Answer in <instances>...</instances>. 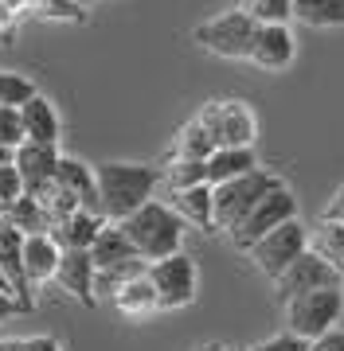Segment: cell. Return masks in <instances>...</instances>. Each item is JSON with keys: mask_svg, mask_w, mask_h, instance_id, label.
Wrapping results in <instances>:
<instances>
[{"mask_svg": "<svg viewBox=\"0 0 344 351\" xmlns=\"http://www.w3.org/2000/svg\"><path fill=\"white\" fill-rule=\"evenodd\" d=\"M216 152L211 137L204 133V125L192 117L188 125H180V133L172 137V149H168V160H196V164H207V156Z\"/></svg>", "mask_w": 344, "mask_h": 351, "instance_id": "cell-23", "label": "cell"}, {"mask_svg": "<svg viewBox=\"0 0 344 351\" xmlns=\"http://www.w3.org/2000/svg\"><path fill=\"white\" fill-rule=\"evenodd\" d=\"M196 351H231V348H227V343H200Z\"/></svg>", "mask_w": 344, "mask_h": 351, "instance_id": "cell-39", "label": "cell"}, {"mask_svg": "<svg viewBox=\"0 0 344 351\" xmlns=\"http://www.w3.org/2000/svg\"><path fill=\"white\" fill-rule=\"evenodd\" d=\"M290 219H297V199H293V191L282 184V188H274L270 195H262V199L246 211V219H242L235 230H231L227 239L235 250H251L258 239H266L270 230H278L282 223H290Z\"/></svg>", "mask_w": 344, "mask_h": 351, "instance_id": "cell-6", "label": "cell"}, {"mask_svg": "<svg viewBox=\"0 0 344 351\" xmlns=\"http://www.w3.org/2000/svg\"><path fill=\"white\" fill-rule=\"evenodd\" d=\"M0 351H27V339H12V336H0Z\"/></svg>", "mask_w": 344, "mask_h": 351, "instance_id": "cell-37", "label": "cell"}, {"mask_svg": "<svg viewBox=\"0 0 344 351\" xmlns=\"http://www.w3.org/2000/svg\"><path fill=\"white\" fill-rule=\"evenodd\" d=\"M0 219L12 226V230H20L24 239L27 234H47V230H51V219H47V211H43V203H39L36 195H27V191L0 215Z\"/></svg>", "mask_w": 344, "mask_h": 351, "instance_id": "cell-22", "label": "cell"}, {"mask_svg": "<svg viewBox=\"0 0 344 351\" xmlns=\"http://www.w3.org/2000/svg\"><path fill=\"white\" fill-rule=\"evenodd\" d=\"M59 258H63V250L55 246L51 234H27L24 239V277H27V285L39 289V285H47V281H55Z\"/></svg>", "mask_w": 344, "mask_h": 351, "instance_id": "cell-15", "label": "cell"}, {"mask_svg": "<svg viewBox=\"0 0 344 351\" xmlns=\"http://www.w3.org/2000/svg\"><path fill=\"white\" fill-rule=\"evenodd\" d=\"M172 211L184 219V223L200 226L207 234H216V223H211V184H200V188H188V191H172Z\"/></svg>", "mask_w": 344, "mask_h": 351, "instance_id": "cell-19", "label": "cell"}, {"mask_svg": "<svg viewBox=\"0 0 344 351\" xmlns=\"http://www.w3.org/2000/svg\"><path fill=\"white\" fill-rule=\"evenodd\" d=\"M274 188H282V180L274 172H266V168H255V172L239 176V180L216 184V188H211V223H216V230L231 234V230L246 219V211H251L262 195H270Z\"/></svg>", "mask_w": 344, "mask_h": 351, "instance_id": "cell-3", "label": "cell"}, {"mask_svg": "<svg viewBox=\"0 0 344 351\" xmlns=\"http://www.w3.org/2000/svg\"><path fill=\"white\" fill-rule=\"evenodd\" d=\"M12 156H16V149H8V145H0V168H8V164H12Z\"/></svg>", "mask_w": 344, "mask_h": 351, "instance_id": "cell-38", "label": "cell"}, {"mask_svg": "<svg viewBox=\"0 0 344 351\" xmlns=\"http://www.w3.org/2000/svg\"><path fill=\"white\" fill-rule=\"evenodd\" d=\"M239 8L255 24H286V20H293V0H242Z\"/></svg>", "mask_w": 344, "mask_h": 351, "instance_id": "cell-27", "label": "cell"}, {"mask_svg": "<svg viewBox=\"0 0 344 351\" xmlns=\"http://www.w3.org/2000/svg\"><path fill=\"white\" fill-rule=\"evenodd\" d=\"M313 289H344V277H341V269L329 265L317 250H306L278 281H274V297H278V304H290L293 297L313 293Z\"/></svg>", "mask_w": 344, "mask_h": 351, "instance_id": "cell-10", "label": "cell"}, {"mask_svg": "<svg viewBox=\"0 0 344 351\" xmlns=\"http://www.w3.org/2000/svg\"><path fill=\"white\" fill-rule=\"evenodd\" d=\"M321 223H332V226H344V184L336 191H332L329 207L321 211Z\"/></svg>", "mask_w": 344, "mask_h": 351, "instance_id": "cell-33", "label": "cell"}, {"mask_svg": "<svg viewBox=\"0 0 344 351\" xmlns=\"http://www.w3.org/2000/svg\"><path fill=\"white\" fill-rule=\"evenodd\" d=\"M27 351H63V343L55 336H32L27 339Z\"/></svg>", "mask_w": 344, "mask_h": 351, "instance_id": "cell-35", "label": "cell"}, {"mask_svg": "<svg viewBox=\"0 0 344 351\" xmlns=\"http://www.w3.org/2000/svg\"><path fill=\"white\" fill-rule=\"evenodd\" d=\"M149 285L157 293V308L161 313H172V308H184V304L196 301V285H200V274H196V262L180 250L172 258H161L145 269Z\"/></svg>", "mask_w": 344, "mask_h": 351, "instance_id": "cell-8", "label": "cell"}, {"mask_svg": "<svg viewBox=\"0 0 344 351\" xmlns=\"http://www.w3.org/2000/svg\"><path fill=\"white\" fill-rule=\"evenodd\" d=\"M196 121L204 125V133L211 137L216 149H255L258 121L246 101H239V98L207 101L204 110L196 113Z\"/></svg>", "mask_w": 344, "mask_h": 351, "instance_id": "cell-5", "label": "cell"}, {"mask_svg": "<svg viewBox=\"0 0 344 351\" xmlns=\"http://www.w3.org/2000/svg\"><path fill=\"white\" fill-rule=\"evenodd\" d=\"M286 308V332L301 339H321L329 336L332 328L341 324L344 316V289H313V293H301V297H293L290 304H282Z\"/></svg>", "mask_w": 344, "mask_h": 351, "instance_id": "cell-4", "label": "cell"}, {"mask_svg": "<svg viewBox=\"0 0 344 351\" xmlns=\"http://www.w3.org/2000/svg\"><path fill=\"white\" fill-rule=\"evenodd\" d=\"M102 226H106L102 215L75 211V215H67V219H59V223H51V230H47V234L55 239V246H59V250H90Z\"/></svg>", "mask_w": 344, "mask_h": 351, "instance_id": "cell-16", "label": "cell"}, {"mask_svg": "<svg viewBox=\"0 0 344 351\" xmlns=\"http://www.w3.org/2000/svg\"><path fill=\"white\" fill-rule=\"evenodd\" d=\"M94 277H98V269L90 262V250H63L59 269H55V285L63 289L67 297H75L78 304L94 308L98 304V297H94Z\"/></svg>", "mask_w": 344, "mask_h": 351, "instance_id": "cell-13", "label": "cell"}, {"mask_svg": "<svg viewBox=\"0 0 344 351\" xmlns=\"http://www.w3.org/2000/svg\"><path fill=\"white\" fill-rule=\"evenodd\" d=\"M39 90L27 75H16V71H0V106L8 110H20L24 101H32Z\"/></svg>", "mask_w": 344, "mask_h": 351, "instance_id": "cell-26", "label": "cell"}, {"mask_svg": "<svg viewBox=\"0 0 344 351\" xmlns=\"http://www.w3.org/2000/svg\"><path fill=\"white\" fill-rule=\"evenodd\" d=\"M20 125H24V141L36 145H59V113L43 94L20 106Z\"/></svg>", "mask_w": 344, "mask_h": 351, "instance_id": "cell-17", "label": "cell"}, {"mask_svg": "<svg viewBox=\"0 0 344 351\" xmlns=\"http://www.w3.org/2000/svg\"><path fill=\"white\" fill-rule=\"evenodd\" d=\"M59 145H36V141H24L12 156V168L20 172L24 180V191L27 195H36L43 184H51L55 180V168H59Z\"/></svg>", "mask_w": 344, "mask_h": 351, "instance_id": "cell-12", "label": "cell"}, {"mask_svg": "<svg viewBox=\"0 0 344 351\" xmlns=\"http://www.w3.org/2000/svg\"><path fill=\"white\" fill-rule=\"evenodd\" d=\"M110 301H114V308L122 316H133V320L161 313V308H157V293H153V285H149V277H145V274L133 277V281H126V285L110 297Z\"/></svg>", "mask_w": 344, "mask_h": 351, "instance_id": "cell-21", "label": "cell"}, {"mask_svg": "<svg viewBox=\"0 0 344 351\" xmlns=\"http://www.w3.org/2000/svg\"><path fill=\"white\" fill-rule=\"evenodd\" d=\"M306 250H309V230L297 223V219H290V223H282L278 230H270L266 239H258L255 246L246 250V258L255 262L258 274H266L270 281H278Z\"/></svg>", "mask_w": 344, "mask_h": 351, "instance_id": "cell-9", "label": "cell"}, {"mask_svg": "<svg viewBox=\"0 0 344 351\" xmlns=\"http://www.w3.org/2000/svg\"><path fill=\"white\" fill-rule=\"evenodd\" d=\"M251 351H309V339H301V336H293V332H274V336H266L262 343H255Z\"/></svg>", "mask_w": 344, "mask_h": 351, "instance_id": "cell-31", "label": "cell"}, {"mask_svg": "<svg viewBox=\"0 0 344 351\" xmlns=\"http://www.w3.org/2000/svg\"><path fill=\"white\" fill-rule=\"evenodd\" d=\"M90 262H94V269H117V265L141 262V258H137V250L129 246L126 230L117 223H106L102 230H98L94 246H90Z\"/></svg>", "mask_w": 344, "mask_h": 351, "instance_id": "cell-18", "label": "cell"}, {"mask_svg": "<svg viewBox=\"0 0 344 351\" xmlns=\"http://www.w3.org/2000/svg\"><path fill=\"white\" fill-rule=\"evenodd\" d=\"M168 191H188V188H200L207 184V164H196V160H168L165 176Z\"/></svg>", "mask_w": 344, "mask_h": 351, "instance_id": "cell-25", "label": "cell"}, {"mask_svg": "<svg viewBox=\"0 0 344 351\" xmlns=\"http://www.w3.org/2000/svg\"><path fill=\"white\" fill-rule=\"evenodd\" d=\"M32 8L43 16H59V20H82V4L75 0H36Z\"/></svg>", "mask_w": 344, "mask_h": 351, "instance_id": "cell-32", "label": "cell"}, {"mask_svg": "<svg viewBox=\"0 0 344 351\" xmlns=\"http://www.w3.org/2000/svg\"><path fill=\"white\" fill-rule=\"evenodd\" d=\"M309 351H344V328H332L329 336H321L309 343Z\"/></svg>", "mask_w": 344, "mask_h": 351, "instance_id": "cell-34", "label": "cell"}, {"mask_svg": "<svg viewBox=\"0 0 344 351\" xmlns=\"http://www.w3.org/2000/svg\"><path fill=\"white\" fill-rule=\"evenodd\" d=\"M20 313H24V308H20V304H16L8 293H0V324H4L8 316H20Z\"/></svg>", "mask_w": 344, "mask_h": 351, "instance_id": "cell-36", "label": "cell"}, {"mask_svg": "<svg viewBox=\"0 0 344 351\" xmlns=\"http://www.w3.org/2000/svg\"><path fill=\"white\" fill-rule=\"evenodd\" d=\"M309 250H317L321 258L329 265H336L344 277V226H332V223H321L317 230V246H309Z\"/></svg>", "mask_w": 344, "mask_h": 351, "instance_id": "cell-28", "label": "cell"}, {"mask_svg": "<svg viewBox=\"0 0 344 351\" xmlns=\"http://www.w3.org/2000/svg\"><path fill=\"white\" fill-rule=\"evenodd\" d=\"M246 63L262 66V71H286V66L293 63V32H290V24H258Z\"/></svg>", "mask_w": 344, "mask_h": 351, "instance_id": "cell-14", "label": "cell"}, {"mask_svg": "<svg viewBox=\"0 0 344 351\" xmlns=\"http://www.w3.org/2000/svg\"><path fill=\"white\" fill-rule=\"evenodd\" d=\"M0 145H8V149H20V145H24L20 110H8V106H0Z\"/></svg>", "mask_w": 344, "mask_h": 351, "instance_id": "cell-29", "label": "cell"}, {"mask_svg": "<svg viewBox=\"0 0 344 351\" xmlns=\"http://www.w3.org/2000/svg\"><path fill=\"white\" fill-rule=\"evenodd\" d=\"M293 20L309 27H344V0H293Z\"/></svg>", "mask_w": 344, "mask_h": 351, "instance_id": "cell-24", "label": "cell"}, {"mask_svg": "<svg viewBox=\"0 0 344 351\" xmlns=\"http://www.w3.org/2000/svg\"><path fill=\"white\" fill-rule=\"evenodd\" d=\"M255 32L258 24L242 8H231V12L216 16L192 32V39L200 43L204 51L219 55V59H246L251 55V43H255Z\"/></svg>", "mask_w": 344, "mask_h": 351, "instance_id": "cell-7", "label": "cell"}, {"mask_svg": "<svg viewBox=\"0 0 344 351\" xmlns=\"http://www.w3.org/2000/svg\"><path fill=\"white\" fill-rule=\"evenodd\" d=\"M117 226L126 230L129 246L137 250V258L145 265L180 254V246H184V230H188V223H184V219L161 199H149L141 211H133L126 223H117Z\"/></svg>", "mask_w": 344, "mask_h": 351, "instance_id": "cell-2", "label": "cell"}, {"mask_svg": "<svg viewBox=\"0 0 344 351\" xmlns=\"http://www.w3.org/2000/svg\"><path fill=\"white\" fill-rule=\"evenodd\" d=\"M94 184H98V203H102L106 223H126L133 211H141L153 199L161 172L149 164H98L94 168Z\"/></svg>", "mask_w": 344, "mask_h": 351, "instance_id": "cell-1", "label": "cell"}, {"mask_svg": "<svg viewBox=\"0 0 344 351\" xmlns=\"http://www.w3.org/2000/svg\"><path fill=\"white\" fill-rule=\"evenodd\" d=\"M20 195H24V180H20V172H16L12 164H8V168H0V215L8 211Z\"/></svg>", "mask_w": 344, "mask_h": 351, "instance_id": "cell-30", "label": "cell"}, {"mask_svg": "<svg viewBox=\"0 0 344 351\" xmlns=\"http://www.w3.org/2000/svg\"><path fill=\"white\" fill-rule=\"evenodd\" d=\"M0 277L8 281L16 304L24 313H32L36 308V297H32V285H27V277H24V234L12 230L4 219H0Z\"/></svg>", "mask_w": 344, "mask_h": 351, "instance_id": "cell-11", "label": "cell"}, {"mask_svg": "<svg viewBox=\"0 0 344 351\" xmlns=\"http://www.w3.org/2000/svg\"><path fill=\"white\" fill-rule=\"evenodd\" d=\"M258 156L255 149H216L207 156V184H227V180H239V176L255 172Z\"/></svg>", "mask_w": 344, "mask_h": 351, "instance_id": "cell-20", "label": "cell"}]
</instances>
